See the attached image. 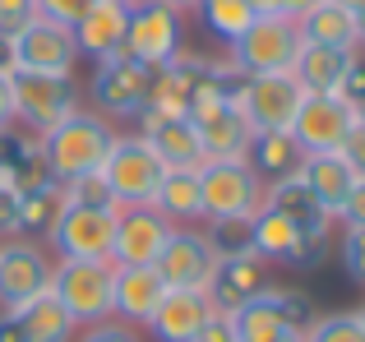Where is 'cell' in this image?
Here are the masks:
<instances>
[{"mask_svg": "<svg viewBox=\"0 0 365 342\" xmlns=\"http://www.w3.org/2000/svg\"><path fill=\"white\" fill-rule=\"evenodd\" d=\"M93 5H98V0H33L37 19H51V24H61V28H74Z\"/></svg>", "mask_w": 365, "mask_h": 342, "instance_id": "cell-37", "label": "cell"}, {"mask_svg": "<svg viewBox=\"0 0 365 342\" xmlns=\"http://www.w3.org/2000/svg\"><path fill=\"white\" fill-rule=\"evenodd\" d=\"M111 144H116V130H111V120L98 116V111H74L70 120H61L56 130H46V135L37 139L46 176L61 180V185L102 171L107 157H111Z\"/></svg>", "mask_w": 365, "mask_h": 342, "instance_id": "cell-1", "label": "cell"}, {"mask_svg": "<svg viewBox=\"0 0 365 342\" xmlns=\"http://www.w3.org/2000/svg\"><path fill=\"white\" fill-rule=\"evenodd\" d=\"M171 236V222L153 204L120 208L116 232H111V264H153Z\"/></svg>", "mask_w": 365, "mask_h": 342, "instance_id": "cell-18", "label": "cell"}, {"mask_svg": "<svg viewBox=\"0 0 365 342\" xmlns=\"http://www.w3.org/2000/svg\"><path fill=\"white\" fill-rule=\"evenodd\" d=\"M74 342H143L139 328L120 324V319H102V324H88L74 333Z\"/></svg>", "mask_w": 365, "mask_h": 342, "instance_id": "cell-38", "label": "cell"}, {"mask_svg": "<svg viewBox=\"0 0 365 342\" xmlns=\"http://www.w3.org/2000/svg\"><path fill=\"white\" fill-rule=\"evenodd\" d=\"M314 5H319V0H277V9H282V19H301V14H310Z\"/></svg>", "mask_w": 365, "mask_h": 342, "instance_id": "cell-45", "label": "cell"}, {"mask_svg": "<svg viewBox=\"0 0 365 342\" xmlns=\"http://www.w3.org/2000/svg\"><path fill=\"white\" fill-rule=\"evenodd\" d=\"M356 315H361V324H365V306H361V310H356Z\"/></svg>", "mask_w": 365, "mask_h": 342, "instance_id": "cell-51", "label": "cell"}, {"mask_svg": "<svg viewBox=\"0 0 365 342\" xmlns=\"http://www.w3.org/2000/svg\"><path fill=\"white\" fill-rule=\"evenodd\" d=\"M148 83L153 70L139 65L134 56H107V61L93 65L88 74V102L98 116L107 120H139L148 111Z\"/></svg>", "mask_w": 365, "mask_h": 342, "instance_id": "cell-6", "label": "cell"}, {"mask_svg": "<svg viewBox=\"0 0 365 342\" xmlns=\"http://www.w3.org/2000/svg\"><path fill=\"white\" fill-rule=\"evenodd\" d=\"M9 61H14V70L28 74H74L79 46H74L70 28L51 24V19H33L28 28L9 37Z\"/></svg>", "mask_w": 365, "mask_h": 342, "instance_id": "cell-14", "label": "cell"}, {"mask_svg": "<svg viewBox=\"0 0 365 342\" xmlns=\"http://www.w3.org/2000/svg\"><path fill=\"white\" fill-rule=\"evenodd\" d=\"M195 9H199V24H204V33L217 37L222 46H232L236 37H241L245 28L259 19L250 0H199Z\"/></svg>", "mask_w": 365, "mask_h": 342, "instance_id": "cell-32", "label": "cell"}, {"mask_svg": "<svg viewBox=\"0 0 365 342\" xmlns=\"http://www.w3.org/2000/svg\"><path fill=\"white\" fill-rule=\"evenodd\" d=\"M204 236L217 259L255 254V217H213V222H204Z\"/></svg>", "mask_w": 365, "mask_h": 342, "instance_id": "cell-33", "label": "cell"}, {"mask_svg": "<svg viewBox=\"0 0 365 342\" xmlns=\"http://www.w3.org/2000/svg\"><path fill=\"white\" fill-rule=\"evenodd\" d=\"M296 28H301V42H319V46H351V51H361V14H351L347 5H338V0H319V5L310 9V14L296 19Z\"/></svg>", "mask_w": 365, "mask_h": 342, "instance_id": "cell-30", "label": "cell"}, {"mask_svg": "<svg viewBox=\"0 0 365 342\" xmlns=\"http://www.w3.org/2000/svg\"><path fill=\"white\" fill-rule=\"evenodd\" d=\"M259 287H264V259H259V254L217 259V273H213V282H208V301H213L217 315H236Z\"/></svg>", "mask_w": 365, "mask_h": 342, "instance_id": "cell-26", "label": "cell"}, {"mask_svg": "<svg viewBox=\"0 0 365 342\" xmlns=\"http://www.w3.org/2000/svg\"><path fill=\"white\" fill-rule=\"evenodd\" d=\"M125 28H130V5H125V0H98L70 33H74L79 56H88V61L98 65V61H107V56L125 51Z\"/></svg>", "mask_w": 365, "mask_h": 342, "instance_id": "cell-22", "label": "cell"}, {"mask_svg": "<svg viewBox=\"0 0 365 342\" xmlns=\"http://www.w3.org/2000/svg\"><path fill=\"white\" fill-rule=\"evenodd\" d=\"M361 51H351V46H319V42H305L301 56H296L292 74L301 79L305 93H338L342 79H347L351 70H356Z\"/></svg>", "mask_w": 365, "mask_h": 342, "instance_id": "cell-25", "label": "cell"}, {"mask_svg": "<svg viewBox=\"0 0 365 342\" xmlns=\"http://www.w3.org/2000/svg\"><path fill=\"white\" fill-rule=\"evenodd\" d=\"M42 180H51V176H46V167H42L37 135L9 125L5 135H0V185H14L19 195H24V190H37Z\"/></svg>", "mask_w": 365, "mask_h": 342, "instance_id": "cell-27", "label": "cell"}, {"mask_svg": "<svg viewBox=\"0 0 365 342\" xmlns=\"http://www.w3.org/2000/svg\"><path fill=\"white\" fill-rule=\"evenodd\" d=\"M120 213V208H116ZM116 213L107 208H79L65 204L56 227L46 232V250L51 259H111V232H116Z\"/></svg>", "mask_w": 365, "mask_h": 342, "instance_id": "cell-11", "label": "cell"}, {"mask_svg": "<svg viewBox=\"0 0 365 342\" xmlns=\"http://www.w3.org/2000/svg\"><path fill=\"white\" fill-rule=\"evenodd\" d=\"M162 5H167V9H176V14H185V9H195L199 0H162Z\"/></svg>", "mask_w": 365, "mask_h": 342, "instance_id": "cell-47", "label": "cell"}, {"mask_svg": "<svg viewBox=\"0 0 365 342\" xmlns=\"http://www.w3.org/2000/svg\"><path fill=\"white\" fill-rule=\"evenodd\" d=\"M268 342H305V333H282V338H268Z\"/></svg>", "mask_w": 365, "mask_h": 342, "instance_id": "cell-49", "label": "cell"}, {"mask_svg": "<svg viewBox=\"0 0 365 342\" xmlns=\"http://www.w3.org/2000/svg\"><path fill=\"white\" fill-rule=\"evenodd\" d=\"M153 269L162 273V282L171 291H208V282L217 273V254L208 245L204 227H171V236L162 245V254L153 259Z\"/></svg>", "mask_w": 365, "mask_h": 342, "instance_id": "cell-13", "label": "cell"}, {"mask_svg": "<svg viewBox=\"0 0 365 342\" xmlns=\"http://www.w3.org/2000/svg\"><path fill=\"white\" fill-rule=\"evenodd\" d=\"M351 125H356V111L338 93H305L292 120V139L301 144V153H338Z\"/></svg>", "mask_w": 365, "mask_h": 342, "instance_id": "cell-15", "label": "cell"}, {"mask_svg": "<svg viewBox=\"0 0 365 342\" xmlns=\"http://www.w3.org/2000/svg\"><path fill=\"white\" fill-rule=\"evenodd\" d=\"M102 176H107V185H111V195H116L120 208H143V204L158 199V185H162V176H167V167H162V157L153 153L139 135H116Z\"/></svg>", "mask_w": 365, "mask_h": 342, "instance_id": "cell-10", "label": "cell"}, {"mask_svg": "<svg viewBox=\"0 0 365 342\" xmlns=\"http://www.w3.org/2000/svg\"><path fill=\"white\" fill-rule=\"evenodd\" d=\"M37 19L33 0H0V37H14L19 28H28Z\"/></svg>", "mask_w": 365, "mask_h": 342, "instance_id": "cell-39", "label": "cell"}, {"mask_svg": "<svg viewBox=\"0 0 365 342\" xmlns=\"http://www.w3.org/2000/svg\"><path fill=\"white\" fill-rule=\"evenodd\" d=\"M162 217L171 227H190V222H204V195H199V167H167L158 185V199H153Z\"/></svg>", "mask_w": 365, "mask_h": 342, "instance_id": "cell-29", "label": "cell"}, {"mask_svg": "<svg viewBox=\"0 0 365 342\" xmlns=\"http://www.w3.org/2000/svg\"><path fill=\"white\" fill-rule=\"evenodd\" d=\"M338 5H347L351 14H365V0H338Z\"/></svg>", "mask_w": 365, "mask_h": 342, "instance_id": "cell-48", "label": "cell"}, {"mask_svg": "<svg viewBox=\"0 0 365 342\" xmlns=\"http://www.w3.org/2000/svg\"><path fill=\"white\" fill-rule=\"evenodd\" d=\"M301 28L296 19H282V14H259L255 24L227 46V65H232L241 79L250 74H287L301 56Z\"/></svg>", "mask_w": 365, "mask_h": 342, "instance_id": "cell-3", "label": "cell"}, {"mask_svg": "<svg viewBox=\"0 0 365 342\" xmlns=\"http://www.w3.org/2000/svg\"><path fill=\"white\" fill-rule=\"evenodd\" d=\"M305 342H365V324L356 310H329V315H314Z\"/></svg>", "mask_w": 365, "mask_h": 342, "instance_id": "cell-34", "label": "cell"}, {"mask_svg": "<svg viewBox=\"0 0 365 342\" xmlns=\"http://www.w3.org/2000/svg\"><path fill=\"white\" fill-rule=\"evenodd\" d=\"M65 195H70V204H79V208H107V213H116V208H120L102 171H93V176H79V180H70V185H65Z\"/></svg>", "mask_w": 365, "mask_h": 342, "instance_id": "cell-35", "label": "cell"}, {"mask_svg": "<svg viewBox=\"0 0 365 342\" xmlns=\"http://www.w3.org/2000/svg\"><path fill=\"white\" fill-rule=\"evenodd\" d=\"M139 139L162 157V167H204V144L190 116H167V111H143Z\"/></svg>", "mask_w": 365, "mask_h": 342, "instance_id": "cell-19", "label": "cell"}, {"mask_svg": "<svg viewBox=\"0 0 365 342\" xmlns=\"http://www.w3.org/2000/svg\"><path fill=\"white\" fill-rule=\"evenodd\" d=\"M70 195H65L61 180H42L37 190H24V204H19V236L28 241H46V232L56 227V217L65 213Z\"/></svg>", "mask_w": 365, "mask_h": 342, "instance_id": "cell-31", "label": "cell"}, {"mask_svg": "<svg viewBox=\"0 0 365 342\" xmlns=\"http://www.w3.org/2000/svg\"><path fill=\"white\" fill-rule=\"evenodd\" d=\"M14 125V93H9V74H0V135Z\"/></svg>", "mask_w": 365, "mask_h": 342, "instance_id": "cell-44", "label": "cell"}, {"mask_svg": "<svg viewBox=\"0 0 365 342\" xmlns=\"http://www.w3.org/2000/svg\"><path fill=\"white\" fill-rule=\"evenodd\" d=\"M356 46H361V51H365V14H361V42H356Z\"/></svg>", "mask_w": 365, "mask_h": 342, "instance_id": "cell-50", "label": "cell"}, {"mask_svg": "<svg viewBox=\"0 0 365 342\" xmlns=\"http://www.w3.org/2000/svg\"><path fill=\"white\" fill-rule=\"evenodd\" d=\"M125 5H134V0H125Z\"/></svg>", "mask_w": 365, "mask_h": 342, "instance_id": "cell-52", "label": "cell"}, {"mask_svg": "<svg viewBox=\"0 0 365 342\" xmlns=\"http://www.w3.org/2000/svg\"><path fill=\"white\" fill-rule=\"evenodd\" d=\"M301 98H305V88L292 70L250 74V79H236V88H232V107L250 120V130H292Z\"/></svg>", "mask_w": 365, "mask_h": 342, "instance_id": "cell-9", "label": "cell"}, {"mask_svg": "<svg viewBox=\"0 0 365 342\" xmlns=\"http://www.w3.org/2000/svg\"><path fill=\"white\" fill-rule=\"evenodd\" d=\"M111 287H116V264L111 259H56L51 296L65 306V315L79 328L111 319Z\"/></svg>", "mask_w": 365, "mask_h": 342, "instance_id": "cell-4", "label": "cell"}, {"mask_svg": "<svg viewBox=\"0 0 365 342\" xmlns=\"http://www.w3.org/2000/svg\"><path fill=\"white\" fill-rule=\"evenodd\" d=\"M14 70V61H9V37H0V74Z\"/></svg>", "mask_w": 365, "mask_h": 342, "instance_id": "cell-46", "label": "cell"}, {"mask_svg": "<svg viewBox=\"0 0 365 342\" xmlns=\"http://www.w3.org/2000/svg\"><path fill=\"white\" fill-rule=\"evenodd\" d=\"M338 222L342 227H365V180H356V185H351V195L342 199Z\"/></svg>", "mask_w": 365, "mask_h": 342, "instance_id": "cell-42", "label": "cell"}, {"mask_svg": "<svg viewBox=\"0 0 365 342\" xmlns=\"http://www.w3.org/2000/svg\"><path fill=\"white\" fill-rule=\"evenodd\" d=\"M190 120H195L199 144H204V162H232V157H245L250 153L255 130H250V120L232 107V98L213 102V107H199Z\"/></svg>", "mask_w": 365, "mask_h": 342, "instance_id": "cell-20", "label": "cell"}, {"mask_svg": "<svg viewBox=\"0 0 365 342\" xmlns=\"http://www.w3.org/2000/svg\"><path fill=\"white\" fill-rule=\"evenodd\" d=\"M180 51H185V19L162 0H134L130 28H125V56H134L148 70H162Z\"/></svg>", "mask_w": 365, "mask_h": 342, "instance_id": "cell-8", "label": "cell"}, {"mask_svg": "<svg viewBox=\"0 0 365 342\" xmlns=\"http://www.w3.org/2000/svg\"><path fill=\"white\" fill-rule=\"evenodd\" d=\"M296 180H301V185L319 199L324 213H333V222H338V208H342V199L351 195V185H356V171L342 162V153H305L301 167H296Z\"/></svg>", "mask_w": 365, "mask_h": 342, "instance_id": "cell-24", "label": "cell"}, {"mask_svg": "<svg viewBox=\"0 0 365 342\" xmlns=\"http://www.w3.org/2000/svg\"><path fill=\"white\" fill-rule=\"evenodd\" d=\"M51 273H56V259L42 241H28V236L0 241V310L46 296L51 291Z\"/></svg>", "mask_w": 365, "mask_h": 342, "instance_id": "cell-12", "label": "cell"}, {"mask_svg": "<svg viewBox=\"0 0 365 342\" xmlns=\"http://www.w3.org/2000/svg\"><path fill=\"white\" fill-rule=\"evenodd\" d=\"M74 333L79 324L65 315V306L51 291L0 310V342H74Z\"/></svg>", "mask_w": 365, "mask_h": 342, "instance_id": "cell-16", "label": "cell"}, {"mask_svg": "<svg viewBox=\"0 0 365 342\" xmlns=\"http://www.w3.org/2000/svg\"><path fill=\"white\" fill-rule=\"evenodd\" d=\"M264 180L245 157L232 162H204L199 167V195H204V222L213 217H255L264 208Z\"/></svg>", "mask_w": 365, "mask_h": 342, "instance_id": "cell-7", "label": "cell"}, {"mask_svg": "<svg viewBox=\"0 0 365 342\" xmlns=\"http://www.w3.org/2000/svg\"><path fill=\"white\" fill-rule=\"evenodd\" d=\"M9 93H14V125L42 139L61 120H70L79 107V83L74 74H28L9 70Z\"/></svg>", "mask_w": 365, "mask_h": 342, "instance_id": "cell-2", "label": "cell"}, {"mask_svg": "<svg viewBox=\"0 0 365 342\" xmlns=\"http://www.w3.org/2000/svg\"><path fill=\"white\" fill-rule=\"evenodd\" d=\"M167 282L153 264H116V287H111V319L130 328H148V319L158 315L162 296H167Z\"/></svg>", "mask_w": 365, "mask_h": 342, "instance_id": "cell-17", "label": "cell"}, {"mask_svg": "<svg viewBox=\"0 0 365 342\" xmlns=\"http://www.w3.org/2000/svg\"><path fill=\"white\" fill-rule=\"evenodd\" d=\"M19 204H24V195L14 185H0V241L19 236Z\"/></svg>", "mask_w": 365, "mask_h": 342, "instance_id": "cell-41", "label": "cell"}, {"mask_svg": "<svg viewBox=\"0 0 365 342\" xmlns=\"http://www.w3.org/2000/svg\"><path fill=\"white\" fill-rule=\"evenodd\" d=\"M301 157H305V153H301V144L292 139V130H255L245 162L255 167V176L264 180V185H277V180L296 176Z\"/></svg>", "mask_w": 365, "mask_h": 342, "instance_id": "cell-28", "label": "cell"}, {"mask_svg": "<svg viewBox=\"0 0 365 342\" xmlns=\"http://www.w3.org/2000/svg\"><path fill=\"white\" fill-rule=\"evenodd\" d=\"M338 153H342V162L356 171V180H365V120H356V125L347 130V139H342Z\"/></svg>", "mask_w": 365, "mask_h": 342, "instance_id": "cell-40", "label": "cell"}, {"mask_svg": "<svg viewBox=\"0 0 365 342\" xmlns=\"http://www.w3.org/2000/svg\"><path fill=\"white\" fill-rule=\"evenodd\" d=\"M213 301L208 291H167L158 306V315L148 319L153 342H199L208 324H213Z\"/></svg>", "mask_w": 365, "mask_h": 342, "instance_id": "cell-21", "label": "cell"}, {"mask_svg": "<svg viewBox=\"0 0 365 342\" xmlns=\"http://www.w3.org/2000/svg\"><path fill=\"white\" fill-rule=\"evenodd\" d=\"M199 342H241V338H236V328H232V319H227V315H213V324L199 333Z\"/></svg>", "mask_w": 365, "mask_h": 342, "instance_id": "cell-43", "label": "cell"}, {"mask_svg": "<svg viewBox=\"0 0 365 342\" xmlns=\"http://www.w3.org/2000/svg\"><path fill=\"white\" fill-rule=\"evenodd\" d=\"M338 254H342V269H347V278L356 282V287H365V227H342Z\"/></svg>", "mask_w": 365, "mask_h": 342, "instance_id": "cell-36", "label": "cell"}, {"mask_svg": "<svg viewBox=\"0 0 365 342\" xmlns=\"http://www.w3.org/2000/svg\"><path fill=\"white\" fill-rule=\"evenodd\" d=\"M264 204H268V208H277L287 222H296V232H301L305 241L329 245L333 227H338V222H333V213H324L319 199H314L296 176H287V180H277V185H268V190H264Z\"/></svg>", "mask_w": 365, "mask_h": 342, "instance_id": "cell-23", "label": "cell"}, {"mask_svg": "<svg viewBox=\"0 0 365 342\" xmlns=\"http://www.w3.org/2000/svg\"><path fill=\"white\" fill-rule=\"evenodd\" d=\"M314 315H319V310L310 306L305 291L268 287L264 282V287L227 319H232V328H236L241 342H268V338H282V333H305V328L314 324Z\"/></svg>", "mask_w": 365, "mask_h": 342, "instance_id": "cell-5", "label": "cell"}]
</instances>
